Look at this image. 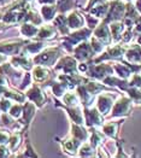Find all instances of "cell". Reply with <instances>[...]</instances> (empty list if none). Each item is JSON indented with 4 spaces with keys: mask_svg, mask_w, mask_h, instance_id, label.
<instances>
[{
    "mask_svg": "<svg viewBox=\"0 0 141 158\" xmlns=\"http://www.w3.org/2000/svg\"><path fill=\"white\" fill-rule=\"evenodd\" d=\"M93 35V29L90 28H80L76 30H71L68 35H64L60 38V46L63 47L68 53H73L74 48L76 47L78 44H81L82 41L89 40L90 36Z\"/></svg>",
    "mask_w": 141,
    "mask_h": 158,
    "instance_id": "obj_1",
    "label": "cell"
},
{
    "mask_svg": "<svg viewBox=\"0 0 141 158\" xmlns=\"http://www.w3.org/2000/svg\"><path fill=\"white\" fill-rule=\"evenodd\" d=\"M63 56V47L62 46H50L44 48L40 53L33 57L34 65L54 66L58 59Z\"/></svg>",
    "mask_w": 141,
    "mask_h": 158,
    "instance_id": "obj_2",
    "label": "cell"
},
{
    "mask_svg": "<svg viewBox=\"0 0 141 158\" xmlns=\"http://www.w3.org/2000/svg\"><path fill=\"white\" fill-rule=\"evenodd\" d=\"M31 75L35 83L40 85L41 87H50L57 79V73L54 69H51L50 66L44 65H34L31 69Z\"/></svg>",
    "mask_w": 141,
    "mask_h": 158,
    "instance_id": "obj_3",
    "label": "cell"
},
{
    "mask_svg": "<svg viewBox=\"0 0 141 158\" xmlns=\"http://www.w3.org/2000/svg\"><path fill=\"white\" fill-rule=\"evenodd\" d=\"M134 105V102L129 95L121 94L114 104V107L111 110L110 118H126L131 112V109Z\"/></svg>",
    "mask_w": 141,
    "mask_h": 158,
    "instance_id": "obj_4",
    "label": "cell"
},
{
    "mask_svg": "<svg viewBox=\"0 0 141 158\" xmlns=\"http://www.w3.org/2000/svg\"><path fill=\"white\" fill-rule=\"evenodd\" d=\"M115 70L114 65L110 63H97V64H89L88 70L86 71V76L93 80H98V81H103L105 77L114 75Z\"/></svg>",
    "mask_w": 141,
    "mask_h": 158,
    "instance_id": "obj_5",
    "label": "cell"
},
{
    "mask_svg": "<svg viewBox=\"0 0 141 158\" xmlns=\"http://www.w3.org/2000/svg\"><path fill=\"white\" fill-rule=\"evenodd\" d=\"M126 7H127V1L124 0H111L110 1V9L106 17L103 21L106 23H111L115 21H122L126 13Z\"/></svg>",
    "mask_w": 141,
    "mask_h": 158,
    "instance_id": "obj_6",
    "label": "cell"
},
{
    "mask_svg": "<svg viewBox=\"0 0 141 158\" xmlns=\"http://www.w3.org/2000/svg\"><path fill=\"white\" fill-rule=\"evenodd\" d=\"M78 60L74 56H62L56 65L53 66L56 73H63V74H77L78 73Z\"/></svg>",
    "mask_w": 141,
    "mask_h": 158,
    "instance_id": "obj_7",
    "label": "cell"
},
{
    "mask_svg": "<svg viewBox=\"0 0 141 158\" xmlns=\"http://www.w3.org/2000/svg\"><path fill=\"white\" fill-rule=\"evenodd\" d=\"M29 40L30 39H12L0 41V53L6 54L9 57L19 54Z\"/></svg>",
    "mask_w": 141,
    "mask_h": 158,
    "instance_id": "obj_8",
    "label": "cell"
},
{
    "mask_svg": "<svg viewBox=\"0 0 141 158\" xmlns=\"http://www.w3.org/2000/svg\"><path fill=\"white\" fill-rule=\"evenodd\" d=\"M83 115H85V126L86 127H97L100 128L105 123V116L97 109V106L83 107Z\"/></svg>",
    "mask_w": 141,
    "mask_h": 158,
    "instance_id": "obj_9",
    "label": "cell"
},
{
    "mask_svg": "<svg viewBox=\"0 0 141 158\" xmlns=\"http://www.w3.org/2000/svg\"><path fill=\"white\" fill-rule=\"evenodd\" d=\"M26 95L27 99L33 102L39 109H42L44 106L46 105V103H47L46 93L44 92L42 87L40 85H38V83H35V82L26 91Z\"/></svg>",
    "mask_w": 141,
    "mask_h": 158,
    "instance_id": "obj_10",
    "label": "cell"
},
{
    "mask_svg": "<svg viewBox=\"0 0 141 158\" xmlns=\"http://www.w3.org/2000/svg\"><path fill=\"white\" fill-rule=\"evenodd\" d=\"M38 109V106L35 105L33 102H30V100H27L26 103H23V112H22L21 118H18V121L23 126V129H22L23 133L27 134V132L29 131L30 124H31L33 119L35 117V114H36Z\"/></svg>",
    "mask_w": 141,
    "mask_h": 158,
    "instance_id": "obj_11",
    "label": "cell"
},
{
    "mask_svg": "<svg viewBox=\"0 0 141 158\" xmlns=\"http://www.w3.org/2000/svg\"><path fill=\"white\" fill-rule=\"evenodd\" d=\"M73 56L80 63L92 60L95 57V52L93 51V48L90 46L89 40H86V41H82L81 44H78L73 51Z\"/></svg>",
    "mask_w": 141,
    "mask_h": 158,
    "instance_id": "obj_12",
    "label": "cell"
},
{
    "mask_svg": "<svg viewBox=\"0 0 141 158\" xmlns=\"http://www.w3.org/2000/svg\"><path fill=\"white\" fill-rule=\"evenodd\" d=\"M115 102H116L115 94L102 92L100 94H98V98H97V109L106 117L111 112Z\"/></svg>",
    "mask_w": 141,
    "mask_h": 158,
    "instance_id": "obj_13",
    "label": "cell"
},
{
    "mask_svg": "<svg viewBox=\"0 0 141 158\" xmlns=\"http://www.w3.org/2000/svg\"><path fill=\"white\" fill-rule=\"evenodd\" d=\"M58 29L54 27L52 22H45L42 26L39 27V31L34 40H41V41H52L59 36Z\"/></svg>",
    "mask_w": 141,
    "mask_h": 158,
    "instance_id": "obj_14",
    "label": "cell"
},
{
    "mask_svg": "<svg viewBox=\"0 0 141 158\" xmlns=\"http://www.w3.org/2000/svg\"><path fill=\"white\" fill-rule=\"evenodd\" d=\"M56 140L60 144L62 150L64 151L65 153H68L69 156H77V152H78L80 147H81V145L83 144V143L80 141L78 139L74 138L73 135L66 136V138H63V139L57 138Z\"/></svg>",
    "mask_w": 141,
    "mask_h": 158,
    "instance_id": "obj_15",
    "label": "cell"
},
{
    "mask_svg": "<svg viewBox=\"0 0 141 158\" xmlns=\"http://www.w3.org/2000/svg\"><path fill=\"white\" fill-rule=\"evenodd\" d=\"M9 62L16 66L17 69H21L23 71H31V69L34 68V62H33V57L28 56L26 53L21 52L19 54H16L9 58Z\"/></svg>",
    "mask_w": 141,
    "mask_h": 158,
    "instance_id": "obj_16",
    "label": "cell"
},
{
    "mask_svg": "<svg viewBox=\"0 0 141 158\" xmlns=\"http://www.w3.org/2000/svg\"><path fill=\"white\" fill-rule=\"evenodd\" d=\"M93 36H95L98 40H100L106 47L112 44V36H111V31H110V26L105 21H102L99 23V26L93 30Z\"/></svg>",
    "mask_w": 141,
    "mask_h": 158,
    "instance_id": "obj_17",
    "label": "cell"
},
{
    "mask_svg": "<svg viewBox=\"0 0 141 158\" xmlns=\"http://www.w3.org/2000/svg\"><path fill=\"white\" fill-rule=\"evenodd\" d=\"M68 15V26L71 30H76L86 26V18L85 15L81 13L77 9L66 13Z\"/></svg>",
    "mask_w": 141,
    "mask_h": 158,
    "instance_id": "obj_18",
    "label": "cell"
},
{
    "mask_svg": "<svg viewBox=\"0 0 141 158\" xmlns=\"http://www.w3.org/2000/svg\"><path fill=\"white\" fill-rule=\"evenodd\" d=\"M70 135H73L82 143H86L89 139V128L85 124H77L70 121Z\"/></svg>",
    "mask_w": 141,
    "mask_h": 158,
    "instance_id": "obj_19",
    "label": "cell"
},
{
    "mask_svg": "<svg viewBox=\"0 0 141 158\" xmlns=\"http://www.w3.org/2000/svg\"><path fill=\"white\" fill-rule=\"evenodd\" d=\"M124 122V118H121L119 121H110L107 123H104L102 126V132L110 139L117 140L118 139V131L122 123Z\"/></svg>",
    "mask_w": 141,
    "mask_h": 158,
    "instance_id": "obj_20",
    "label": "cell"
},
{
    "mask_svg": "<svg viewBox=\"0 0 141 158\" xmlns=\"http://www.w3.org/2000/svg\"><path fill=\"white\" fill-rule=\"evenodd\" d=\"M47 45H46V41H41V40H34L30 39L23 47L22 52L30 56V57H34L36 56L38 53H40L44 48H46Z\"/></svg>",
    "mask_w": 141,
    "mask_h": 158,
    "instance_id": "obj_21",
    "label": "cell"
},
{
    "mask_svg": "<svg viewBox=\"0 0 141 158\" xmlns=\"http://www.w3.org/2000/svg\"><path fill=\"white\" fill-rule=\"evenodd\" d=\"M124 59L131 64H141V45L139 42L127 47V51L124 53Z\"/></svg>",
    "mask_w": 141,
    "mask_h": 158,
    "instance_id": "obj_22",
    "label": "cell"
},
{
    "mask_svg": "<svg viewBox=\"0 0 141 158\" xmlns=\"http://www.w3.org/2000/svg\"><path fill=\"white\" fill-rule=\"evenodd\" d=\"M52 23L58 29V31L62 36L68 35L71 31V29L68 26V15L66 13H57V16L52 21Z\"/></svg>",
    "mask_w": 141,
    "mask_h": 158,
    "instance_id": "obj_23",
    "label": "cell"
},
{
    "mask_svg": "<svg viewBox=\"0 0 141 158\" xmlns=\"http://www.w3.org/2000/svg\"><path fill=\"white\" fill-rule=\"evenodd\" d=\"M110 1L111 0H104V1H100L98 4H95L93 7H90L87 12H89L90 15L100 18L103 21L104 18L106 17V15L109 12V9H110Z\"/></svg>",
    "mask_w": 141,
    "mask_h": 158,
    "instance_id": "obj_24",
    "label": "cell"
},
{
    "mask_svg": "<svg viewBox=\"0 0 141 158\" xmlns=\"http://www.w3.org/2000/svg\"><path fill=\"white\" fill-rule=\"evenodd\" d=\"M109 26H110V31H111V36H112V44H118V42H121L123 31L126 30V26H124L123 21H115V22H111Z\"/></svg>",
    "mask_w": 141,
    "mask_h": 158,
    "instance_id": "obj_25",
    "label": "cell"
},
{
    "mask_svg": "<svg viewBox=\"0 0 141 158\" xmlns=\"http://www.w3.org/2000/svg\"><path fill=\"white\" fill-rule=\"evenodd\" d=\"M39 31V27L30 23V22H23L18 27V33L26 38V39H34Z\"/></svg>",
    "mask_w": 141,
    "mask_h": 158,
    "instance_id": "obj_26",
    "label": "cell"
},
{
    "mask_svg": "<svg viewBox=\"0 0 141 158\" xmlns=\"http://www.w3.org/2000/svg\"><path fill=\"white\" fill-rule=\"evenodd\" d=\"M24 135H26V133H23L22 131H15V132L11 133L7 146L10 147V150L12 152H16L21 147L23 140H24Z\"/></svg>",
    "mask_w": 141,
    "mask_h": 158,
    "instance_id": "obj_27",
    "label": "cell"
},
{
    "mask_svg": "<svg viewBox=\"0 0 141 158\" xmlns=\"http://www.w3.org/2000/svg\"><path fill=\"white\" fill-rule=\"evenodd\" d=\"M39 12L42 16L44 22H52L54 19V17L57 16V13H58L57 5L56 4H52V5H41Z\"/></svg>",
    "mask_w": 141,
    "mask_h": 158,
    "instance_id": "obj_28",
    "label": "cell"
},
{
    "mask_svg": "<svg viewBox=\"0 0 141 158\" xmlns=\"http://www.w3.org/2000/svg\"><path fill=\"white\" fill-rule=\"evenodd\" d=\"M60 103L66 106H77L81 105V100L78 97V93L74 89H69L64 95L60 98Z\"/></svg>",
    "mask_w": 141,
    "mask_h": 158,
    "instance_id": "obj_29",
    "label": "cell"
},
{
    "mask_svg": "<svg viewBox=\"0 0 141 158\" xmlns=\"http://www.w3.org/2000/svg\"><path fill=\"white\" fill-rule=\"evenodd\" d=\"M58 13H68L75 9H78L77 0H57L56 2Z\"/></svg>",
    "mask_w": 141,
    "mask_h": 158,
    "instance_id": "obj_30",
    "label": "cell"
},
{
    "mask_svg": "<svg viewBox=\"0 0 141 158\" xmlns=\"http://www.w3.org/2000/svg\"><path fill=\"white\" fill-rule=\"evenodd\" d=\"M50 88H51L53 95H54L56 98H58V99H60L65 93L69 91V86H68L65 82L60 81V80H57V79H56V81H54L53 83H51Z\"/></svg>",
    "mask_w": 141,
    "mask_h": 158,
    "instance_id": "obj_31",
    "label": "cell"
},
{
    "mask_svg": "<svg viewBox=\"0 0 141 158\" xmlns=\"http://www.w3.org/2000/svg\"><path fill=\"white\" fill-rule=\"evenodd\" d=\"M77 156L78 157H94V156H97V148L90 145L89 141L83 143L77 152Z\"/></svg>",
    "mask_w": 141,
    "mask_h": 158,
    "instance_id": "obj_32",
    "label": "cell"
},
{
    "mask_svg": "<svg viewBox=\"0 0 141 158\" xmlns=\"http://www.w3.org/2000/svg\"><path fill=\"white\" fill-rule=\"evenodd\" d=\"M16 157H39V153L35 151V148L30 144L29 139H26V148L21 153H17Z\"/></svg>",
    "mask_w": 141,
    "mask_h": 158,
    "instance_id": "obj_33",
    "label": "cell"
},
{
    "mask_svg": "<svg viewBox=\"0 0 141 158\" xmlns=\"http://www.w3.org/2000/svg\"><path fill=\"white\" fill-rule=\"evenodd\" d=\"M85 18H86L87 27L90 28V29H93V30L99 26V23L102 22V19H100V18H98V17H95V16L90 15L89 12H85Z\"/></svg>",
    "mask_w": 141,
    "mask_h": 158,
    "instance_id": "obj_34",
    "label": "cell"
},
{
    "mask_svg": "<svg viewBox=\"0 0 141 158\" xmlns=\"http://www.w3.org/2000/svg\"><path fill=\"white\" fill-rule=\"evenodd\" d=\"M22 112H23V104L22 103H15L12 104V106L10 107V110H9V114L12 116L13 118L18 119L21 118V116H22Z\"/></svg>",
    "mask_w": 141,
    "mask_h": 158,
    "instance_id": "obj_35",
    "label": "cell"
},
{
    "mask_svg": "<svg viewBox=\"0 0 141 158\" xmlns=\"http://www.w3.org/2000/svg\"><path fill=\"white\" fill-rule=\"evenodd\" d=\"M12 106V100L6 98V97H2L1 100H0V110L2 112H9L10 107Z\"/></svg>",
    "mask_w": 141,
    "mask_h": 158,
    "instance_id": "obj_36",
    "label": "cell"
},
{
    "mask_svg": "<svg viewBox=\"0 0 141 158\" xmlns=\"http://www.w3.org/2000/svg\"><path fill=\"white\" fill-rule=\"evenodd\" d=\"M11 133L6 129H0V145H7Z\"/></svg>",
    "mask_w": 141,
    "mask_h": 158,
    "instance_id": "obj_37",
    "label": "cell"
},
{
    "mask_svg": "<svg viewBox=\"0 0 141 158\" xmlns=\"http://www.w3.org/2000/svg\"><path fill=\"white\" fill-rule=\"evenodd\" d=\"M133 30H134L135 36H140L141 35V15L138 17V19L135 21L134 27H133Z\"/></svg>",
    "mask_w": 141,
    "mask_h": 158,
    "instance_id": "obj_38",
    "label": "cell"
},
{
    "mask_svg": "<svg viewBox=\"0 0 141 158\" xmlns=\"http://www.w3.org/2000/svg\"><path fill=\"white\" fill-rule=\"evenodd\" d=\"M12 151L7 145H0V157H10Z\"/></svg>",
    "mask_w": 141,
    "mask_h": 158,
    "instance_id": "obj_39",
    "label": "cell"
},
{
    "mask_svg": "<svg viewBox=\"0 0 141 158\" xmlns=\"http://www.w3.org/2000/svg\"><path fill=\"white\" fill-rule=\"evenodd\" d=\"M39 5H52V4H56L57 0H36Z\"/></svg>",
    "mask_w": 141,
    "mask_h": 158,
    "instance_id": "obj_40",
    "label": "cell"
},
{
    "mask_svg": "<svg viewBox=\"0 0 141 158\" xmlns=\"http://www.w3.org/2000/svg\"><path fill=\"white\" fill-rule=\"evenodd\" d=\"M9 56H6V54H2V53H0V65L1 64H4V63H6L7 60H9Z\"/></svg>",
    "mask_w": 141,
    "mask_h": 158,
    "instance_id": "obj_41",
    "label": "cell"
},
{
    "mask_svg": "<svg viewBox=\"0 0 141 158\" xmlns=\"http://www.w3.org/2000/svg\"><path fill=\"white\" fill-rule=\"evenodd\" d=\"M135 7H136V10L139 11V13L141 15V0H135Z\"/></svg>",
    "mask_w": 141,
    "mask_h": 158,
    "instance_id": "obj_42",
    "label": "cell"
},
{
    "mask_svg": "<svg viewBox=\"0 0 141 158\" xmlns=\"http://www.w3.org/2000/svg\"><path fill=\"white\" fill-rule=\"evenodd\" d=\"M24 1H28V2H33V1H36V0H24Z\"/></svg>",
    "mask_w": 141,
    "mask_h": 158,
    "instance_id": "obj_43",
    "label": "cell"
},
{
    "mask_svg": "<svg viewBox=\"0 0 141 158\" xmlns=\"http://www.w3.org/2000/svg\"><path fill=\"white\" fill-rule=\"evenodd\" d=\"M124 1H133V0H124Z\"/></svg>",
    "mask_w": 141,
    "mask_h": 158,
    "instance_id": "obj_44",
    "label": "cell"
}]
</instances>
